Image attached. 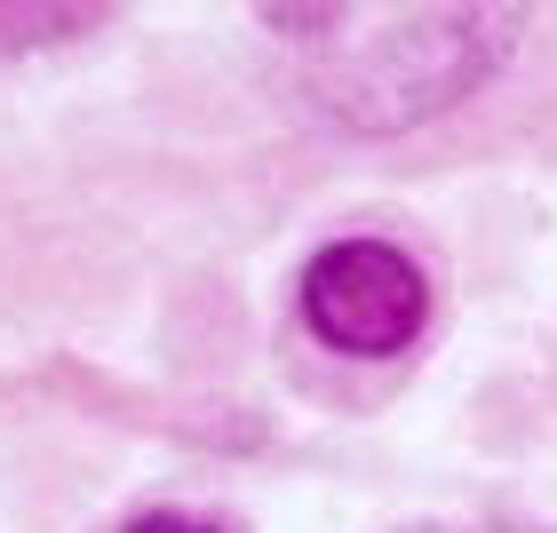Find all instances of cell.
I'll use <instances>...</instances> for the list:
<instances>
[{
  "label": "cell",
  "mask_w": 557,
  "mask_h": 533,
  "mask_svg": "<svg viewBox=\"0 0 557 533\" xmlns=\"http://www.w3.org/2000/svg\"><path fill=\"white\" fill-rule=\"evenodd\" d=\"M302 319L319 343L359 350V359H391L407 350L430 319V278L407 247L391 239H335L302 263Z\"/></svg>",
  "instance_id": "6da1fadb"
},
{
  "label": "cell",
  "mask_w": 557,
  "mask_h": 533,
  "mask_svg": "<svg viewBox=\"0 0 557 533\" xmlns=\"http://www.w3.org/2000/svg\"><path fill=\"white\" fill-rule=\"evenodd\" d=\"M128 533H223V525H208V518H191V510H151V518H136Z\"/></svg>",
  "instance_id": "7a4b0ae2"
}]
</instances>
